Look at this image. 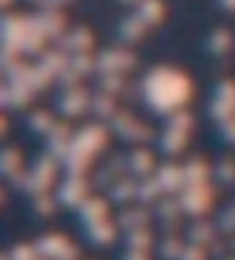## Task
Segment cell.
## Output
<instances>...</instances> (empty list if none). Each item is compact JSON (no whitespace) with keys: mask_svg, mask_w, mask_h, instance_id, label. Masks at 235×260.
<instances>
[{"mask_svg":"<svg viewBox=\"0 0 235 260\" xmlns=\"http://www.w3.org/2000/svg\"><path fill=\"white\" fill-rule=\"evenodd\" d=\"M85 235L95 246H108L115 240V223H111L108 219L97 221L93 226H85Z\"/></svg>","mask_w":235,"mask_h":260,"instance_id":"obj_18","label":"cell"},{"mask_svg":"<svg viewBox=\"0 0 235 260\" xmlns=\"http://www.w3.org/2000/svg\"><path fill=\"white\" fill-rule=\"evenodd\" d=\"M127 171L132 173L134 177H148L152 171H155V159L148 150L138 147L134 152H129L127 157Z\"/></svg>","mask_w":235,"mask_h":260,"instance_id":"obj_16","label":"cell"},{"mask_svg":"<svg viewBox=\"0 0 235 260\" xmlns=\"http://www.w3.org/2000/svg\"><path fill=\"white\" fill-rule=\"evenodd\" d=\"M212 201H215V189H212L210 182H205V184H187L180 191L182 212L191 216H203L212 207Z\"/></svg>","mask_w":235,"mask_h":260,"instance_id":"obj_2","label":"cell"},{"mask_svg":"<svg viewBox=\"0 0 235 260\" xmlns=\"http://www.w3.org/2000/svg\"><path fill=\"white\" fill-rule=\"evenodd\" d=\"M39 253L35 244H14L10 251V260H37Z\"/></svg>","mask_w":235,"mask_h":260,"instance_id":"obj_40","label":"cell"},{"mask_svg":"<svg viewBox=\"0 0 235 260\" xmlns=\"http://www.w3.org/2000/svg\"><path fill=\"white\" fill-rule=\"evenodd\" d=\"M90 97L83 88H69V90H63V94L58 97V111L65 115V118H78L81 113H85L90 108Z\"/></svg>","mask_w":235,"mask_h":260,"instance_id":"obj_7","label":"cell"},{"mask_svg":"<svg viewBox=\"0 0 235 260\" xmlns=\"http://www.w3.org/2000/svg\"><path fill=\"white\" fill-rule=\"evenodd\" d=\"M30 3H42V0H30Z\"/></svg>","mask_w":235,"mask_h":260,"instance_id":"obj_55","label":"cell"},{"mask_svg":"<svg viewBox=\"0 0 235 260\" xmlns=\"http://www.w3.org/2000/svg\"><path fill=\"white\" fill-rule=\"evenodd\" d=\"M125 141H132V143H148L152 138V132H150V127H145V124H141V122H136L134 120L132 122V127L125 132Z\"/></svg>","mask_w":235,"mask_h":260,"instance_id":"obj_37","label":"cell"},{"mask_svg":"<svg viewBox=\"0 0 235 260\" xmlns=\"http://www.w3.org/2000/svg\"><path fill=\"white\" fill-rule=\"evenodd\" d=\"M219 134H221L224 141H228V143H233L235 145V115L230 120H226V122L219 124Z\"/></svg>","mask_w":235,"mask_h":260,"instance_id":"obj_44","label":"cell"},{"mask_svg":"<svg viewBox=\"0 0 235 260\" xmlns=\"http://www.w3.org/2000/svg\"><path fill=\"white\" fill-rule=\"evenodd\" d=\"M150 244H152V235L148 228L125 231V246H127V251H148Z\"/></svg>","mask_w":235,"mask_h":260,"instance_id":"obj_27","label":"cell"},{"mask_svg":"<svg viewBox=\"0 0 235 260\" xmlns=\"http://www.w3.org/2000/svg\"><path fill=\"white\" fill-rule=\"evenodd\" d=\"M123 3H138V0H123Z\"/></svg>","mask_w":235,"mask_h":260,"instance_id":"obj_53","label":"cell"},{"mask_svg":"<svg viewBox=\"0 0 235 260\" xmlns=\"http://www.w3.org/2000/svg\"><path fill=\"white\" fill-rule=\"evenodd\" d=\"M69 67H72L74 72H78L81 76H88V74H93V69H97V58H93L88 51L72 53L69 55Z\"/></svg>","mask_w":235,"mask_h":260,"instance_id":"obj_29","label":"cell"},{"mask_svg":"<svg viewBox=\"0 0 235 260\" xmlns=\"http://www.w3.org/2000/svg\"><path fill=\"white\" fill-rule=\"evenodd\" d=\"M155 214L159 216V221H175L180 219L182 214V205H180V198H162V201H157V207H155Z\"/></svg>","mask_w":235,"mask_h":260,"instance_id":"obj_28","label":"cell"},{"mask_svg":"<svg viewBox=\"0 0 235 260\" xmlns=\"http://www.w3.org/2000/svg\"><path fill=\"white\" fill-rule=\"evenodd\" d=\"M125 260H150V258H148V251H127Z\"/></svg>","mask_w":235,"mask_h":260,"instance_id":"obj_47","label":"cell"},{"mask_svg":"<svg viewBox=\"0 0 235 260\" xmlns=\"http://www.w3.org/2000/svg\"><path fill=\"white\" fill-rule=\"evenodd\" d=\"M141 97L148 106L159 115H171L178 108H185L191 99L194 85L189 76L173 67H155L143 76L141 81Z\"/></svg>","mask_w":235,"mask_h":260,"instance_id":"obj_1","label":"cell"},{"mask_svg":"<svg viewBox=\"0 0 235 260\" xmlns=\"http://www.w3.org/2000/svg\"><path fill=\"white\" fill-rule=\"evenodd\" d=\"M217 228H219L221 233H226V235H235V210H233V205L226 207V210L217 216Z\"/></svg>","mask_w":235,"mask_h":260,"instance_id":"obj_38","label":"cell"},{"mask_svg":"<svg viewBox=\"0 0 235 260\" xmlns=\"http://www.w3.org/2000/svg\"><path fill=\"white\" fill-rule=\"evenodd\" d=\"M215 97L224 99V102H228L235 106V83L233 81H221V83L215 88Z\"/></svg>","mask_w":235,"mask_h":260,"instance_id":"obj_43","label":"cell"},{"mask_svg":"<svg viewBox=\"0 0 235 260\" xmlns=\"http://www.w3.org/2000/svg\"><path fill=\"white\" fill-rule=\"evenodd\" d=\"M78 216H81V221H83L85 226H93V223H97V221L108 219L106 201H104V198H93L90 196L85 203H81V207H78Z\"/></svg>","mask_w":235,"mask_h":260,"instance_id":"obj_13","label":"cell"},{"mask_svg":"<svg viewBox=\"0 0 235 260\" xmlns=\"http://www.w3.org/2000/svg\"><path fill=\"white\" fill-rule=\"evenodd\" d=\"M210 253H208V246H201V244H191L187 242L185 249L180 253V260H208Z\"/></svg>","mask_w":235,"mask_h":260,"instance_id":"obj_39","label":"cell"},{"mask_svg":"<svg viewBox=\"0 0 235 260\" xmlns=\"http://www.w3.org/2000/svg\"><path fill=\"white\" fill-rule=\"evenodd\" d=\"M58 260H78V249L72 244V242H69L67 249H65L63 253H60V258H58Z\"/></svg>","mask_w":235,"mask_h":260,"instance_id":"obj_46","label":"cell"},{"mask_svg":"<svg viewBox=\"0 0 235 260\" xmlns=\"http://www.w3.org/2000/svg\"><path fill=\"white\" fill-rule=\"evenodd\" d=\"M187 136L189 132H180V129H173V127H166L164 134L159 136V147H162V152L168 154V157H175L185 150L187 145Z\"/></svg>","mask_w":235,"mask_h":260,"instance_id":"obj_15","label":"cell"},{"mask_svg":"<svg viewBox=\"0 0 235 260\" xmlns=\"http://www.w3.org/2000/svg\"><path fill=\"white\" fill-rule=\"evenodd\" d=\"M228 246H230V251L235 253V235H230V240H228Z\"/></svg>","mask_w":235,"mask_h":260,"instance_id":"obj_50","label":"cell"},{"mask_svg":"<svg viewBox=\"0 0 235 260\" xmlns=\"http://www.w3.org/2000/svg\"><path fill=\"white\" fill-rule=\"evenodd\" d=\"M166 127L180 129V132H191V127H194V118H191L189 111L178 108V111H173L171 115H166Z\"/></svg>","mask_w":235,"mask_h":260,"instance_id":"obj_32","label":"cell"},{"mask_svg":"<svg viewBox=\"0 0 235 260\" xmlns=\"http://www.w3.org/2000/svg\"><path fill=\"white\" fill-rule=\"evenodd\" d=\"M136 14L145 21L148 25H157L164 16V5L162 0H138Z\"/></svg>","mask_w":235,"mask_h":260,"instance_id":"obj_24","label":"cell"},{"mask_svg":"<svg viewBox=\"0 0 235 260\" xmlns=\"http://www.w3.org/2000/svg\"><path fill=\"white\" fill-rule=\"evenodd\" d=\"M212 173H215V177L221 184H235V161L233 159H219Z\"/></svg>","mask_w":235,"mask_h":260,"instance_id":"obj_35","label":"cell"},{"mask_svg":"<svg viewBox=\"0 0 235 260\" xmlns=\"http://www.w3.org/2000/svg\"><path fill=\"white\" fill-rule=\"evenodd\" d=\"M155 177L159 180L164 193H180L185 189V171L178 164H164L155 171Z\"/></svg>","mask_w":235,"mask_h":260,"instance_id":"obj_10","label":"cell"},{"mask_svg":"<svg viewBox=\"0 0 235 260\" xmlns=\"http://www.w3.org/2000/svg\"><path fill=\"white\" fill-rule=\"evenodd\" d=\"M65 3H69V0H42V7H51V10H58V7H63Z\"/></svg>","mask_w":235,"mask_h":260,"instance_id":"obj_48","label":"cell"},{"mask_svg":"<svg viewBox=\"0 0 235 260\" xmlns=\"http://www.w3.org/2000/svg\"><path fill=\"white\" fill-rule=\"evenodd\" d=\"M148 221H150V214L145 207H132L118 216V226L123 231H134V228H145Z\"/></svg>","mask_w":235,"mask_h":260,"instance_id":"obj_22","label":"cell"},{"mask_svg":"<svg viewBox=\"0 0 235 260\" xmlns=\"http://www.w3.org/2000/svg\"><path fill=\"white\" fill-rule=\"evenodd\" d=\"M0 173L7 180H12L14 175L21 173V154L16 147H5L3 150V154H0Z\"/></svg>","mask_w":235,"mask_h":260,"instance_id":"obj_25","label":"cell"},{"mask_svg":"<svg viewBox=\"0 0 235 260\" xmlns=\"http://www.w3.org/2000/svg\"><path fill=\"white\" fill-rule=\"evenodd\" d=\"M182 249H185V244H182V240L178 235H166L162 242V246H159V253H162L164 260H180V253Z\"/></svg>","mask_w":235,"mask_h":260,"instance_id":"obj_31","label":"cell"},{"mask_svg":"<svg viewBox=\"0 0 235 260\" xmlns=\"http://www.w3.org/2000/svg\"><path fill=\"white\" fill-rule=\"evenodd\" d=\"M90 111H93V113L97 115V118H102V120H111L113 115L118 113L115 99H113V94L102 92V90H99V94H95L93 102H90Z\"/></svg>","mask_w":235,"mask_h":260,"instance_id":"obj_23","label":"cell"},{"mask_svg":"<svg viewBox=\"0 0 235 260\" xmlns=\"http://www.w3.org/2000/svg\"><path fill=\"white\" fill-rule=\"evenodd\" d=\"M0 5H3V7H10V5H12V0H0Z\"/></svg>","mask_w":235,"mask_h":260,"instance_id":"obj_51","label":"cell"},{"mask_svg":"<svg viewBox=\"0 0 235 260\" xmlns=\"http://www.w3.org/2000/svg\"><path fill=\"white\" fill-rule=\"evenodd\" d=\"M99 90L102 92H108V94H120L125 90V79L123 74H102V79H99Z\"/></svg>","mask_w":235,"mask_h":260,"instance_id":"obj_34","label":"cell"},{"mask_svg":"<svg viewBox=\"0 0 235 260\" xmlns=\"http://www.w3.org/2000/svg\"><path fill=\"white\" fill-rule=\"evenodd\" d=\"M162 193H164V189L155 175L141 177V182H138V187H136V201L141 203V205H152V203H157L162 198Z\"/></svg>","mask_w":235,"mask_h":260,"instance_id":"obj_19","label":"cell"},{"mask_svg":"<svg viewBox=\"0 0 235 260\" xmlns=\"http://www.w3.org/2000/svg\"><path fill=\"white\" fill-rule=\"evenodd\" d=\"M187 240L191 242V244H201V246H210L212 242L217 240V226H212L210 221H194L189 226V231H187Z\"/></svg>","mask_w":235,"mask_h":260,"instance_id":"obj_17","label":"cell"},{"mask_svg":"<svg viewBox=\"0 0 235 260\" xmlns=\"http://www.w3.org/2000/svg\"><path fill=\"white\" fill-rule=\"evenodd\" d=\"M145 28H148V23L134 12L132 16H125V19L120 21L118 32H120V37H123L125 42H138L143 37V32H145Z\"/></svg>","mask_w":235,"mask_h":260,"instance_id":"obj_21","label":"cell"},{"mask_svg":"<svg viewBox=\"0 0 235 260\" xmlns=\"http://www.w3.org/2000/svg\"><path fill=\"white\" fill-rule=\"evenodd\" d=\"M53 124H55L53 115L46 113V111H35V113L28 115V127L35 134H49L53 129Z\"/></svg>","mask_w":235,"mask_h":260,"instance_id":"obj_30","label":"cell"},{"mask_svg":"<svg viewBox=\"0 0 235 260\" xmlns=\"http://www.w3.org/2000/svg\"><path fill=\"white\" fill-rule=\"evenodd\" d=\"M134 64H136V58L129 51H123V49H106L97 55L99 74H125Z\"/></svg>","mask_w":235,"mask_h":260,"instance_id":"obj_6","label":"cell"},{"mask_svg":"<svg viewBox=\"0 0 235 260\" xmlns=\"http://www.w3.org/2000/svg\"><path fill=\"white\" fill-rule=\"evenodd\" d=\"M221 260H235V255H226V258H221Z\"/></svg>","mask_w":235,"mask_h":260,"instance_id":"obj_52","label":"cell"},{"mask_svg":"<svg viewBox=\"0 0 235 260\" xmlns=\"http://www.w3.org/2000/svg\"><path fill=\"white\" fill-rule=\"evenodd\" d=\"M37 28L49 37V40H58L65 35V16L58 10H51V7H42L37 16H33Z\"/></svg>","mask_w":235,"mask_h":260,"instance_id":"obj_9","label":"cell"},{"mask_svg":"<svg viewBox=\"0 0 235 260\" xmlns=\"http://www.w3.org/2000/svg\"><path fill=\"white\" fill-rule=\"evenodd\" d=\"M106 141H108V132L102 127V124H85L83 129H78V132L72 136V147L93 157V154H97L99 150H104Z\"/></svg>","mask_w":235,"mask_h":260,"instance_id":"obj_4","label":"cell"},{"mask_svg":"<svg viewBox=\"0 0 235 260\" xmlns=\"http://www.w3.org/2000/svg\"><path fill=\"white\" fill-rule=\"evenodd\" d=\"M55 198L65 207H76L78 210L81 203L90 198V182L85 180V175H67V180L55 191Z\"/></svg>","mask_w":235,"mask_h":260,"instance_id":"obj_3","label":"cell"},{"mask_svg":"<svg viewBox=\"0 0 235 260\" xmlns=\"http://www.w3.org/2000/svg\"><path fill=\"white\" fill-rule=\"evenodd\" d=\"M55 205H58V203H55V198L51 196L49 191H46V193H37V196L33 198V210L37 212L39 216H51L55 212Z\"/></svg>","mask_w":235,"mask_h":260,"instance_id":"obj_36","label":"cell"},{"mask_svg":"<svg viewBox=\"0 0 235 260\" xmlns=\"http://www.w3.org/2000/svg\"><path fill=\"white\" fill-rule=\"evenodd\" d=\"M93 46V32L83 25L65 32L63 37H58V49H63L65 53H81V51H90Z\"/></svg>","mask_w":235,"mask_h":260,"instance_id":"obj_8","label":"cell"},{"mask_svg":"<svg viewBox=\"0 0 235 260\" xmlns=\"http://www.w3.org/2000/svg\"><path fill=\"white\" fill-rule=\"evenodd\" d=\"M233 210H235V203H233Z\"/></svg>","mask_w":235,"mask_h":260,"instance_id":"obj_56","label":"cell"},{"mask_svg":"<svg viewBox=\"0 0 235 260\" xmlns=\"http://www.w3.org/2000/svg\"><path fill=\"white\" fill-rule=\"evenodd\" d=\"M205 46H208V51H210V53L224 55V53H228L230 46H233V35H230L228 30L219 28V30H215V32H210Z\"/></svg>","mask_w":235,"mask_h":260,"instance_id":"obj_26","label":"cell"},{"mask_svg":"<svg viewBox=\"0 0 235 260\" xmlns=\"http://www.w3.org/2000/svg\"><path fill=\"white\" fill-rule=\"evenodd\" d=\"M37 260H49V258H42V255H39V258H37Z\"/></svg>","mask_w":235,"mask_h":260,"instance_id":"obj_54","label":"cell"},{"mask_svg":"<svg viewBox=\"0 0 235 260\" xmlns=\"http://www.w3.org/2000/svg\"><path fill=\"white\" fill-rule=\"evenodd\" d=\"M182 171H185V187L187 184H205L212 175V168L201 157H191L189 161H185Z\"/></svg>","mask_w":235,"mask_h":260,"instance_id":"obj_12","label":"cell"},{"mask_svg":"<svg viewBox=\"0 0 235 260\" xmlns=\"http://www.w3.org/2000/svg\"><path fill=\"white\" fill-rule=\"evenodd\" d=\"M136 187H138V182L132 180V177H118L111 187H108V198L113 203H118V205L136 201Z\"/></svg>","mask_w":235,"mask_h":260,"instance_id":"obj_14","label":"cell"},{"mask_svg":"<svg viewBox=\"0 0 235 260\" xmlns=\"http://www.w3.org/2000/svg\"><path fill=\"white\" fill-rule=\"evenodd\" d=\"M208 111H210V115L212 118L217 120V122H226V120H230L235 115V106L233 104H228V102H224V99H212L210 102V108H208Z\"/></svg>","mask_w":235,"mask_h":260,"instance_id":"obj_33","label":"cell"},{"mask_svg":"<svg viewBox=\"0 0 235 260\" xmlns=\"http://www.w3.org/2000/svg\"><path fill=\"white\" fill-rule=\"evenodd\" d=\"M55 81L60 83V88H63V90H69V88H76V85H78V81H81V74L74 72V69L67 64V69H65V72H60Z\"/></svg>","mask_w":235,"mask_h":260,"instance_id":"obj_42","label":"cell"},{"mask_svg":"<svg viewBox=\"0 0 235 260\" xmlns=\"http://www.w3.org/2000/svg\"><path fill=\"white\" fill-rule=\"evenodd\" d=\"M28 23H30V16H19V14H5L3 16V23H0L3 46L21 51V44H23L25 32H28Z\"/></svg>","mask_w":235,"mask_h":260,"instance_id":"obj_5","label":"cell"},{"mask_svg":"<svg viewBox=\"0 0 235 260\" xmlns=\"http://www.w3.org/2000/svg\"><path fill=\"white\" fill-rule=\"evenodd\" d=\"M228 242H221V240H215L210 246H208V253L210 258H226V251H228Z\"/></svg>","mask_w":235,"mask_h":260,"instance_id":"obj_45","label":"cell"},{"mask_svg":"<svg viewBox=\"0 0 235 260\" xmlns=\"http://www.w3.org/2000/svg\"><path fill=\"white\" fill-rule=\"evenodd\" d=\"M219 5L228 12H235V0H219Z\"/></svg>","mask_w":235,"mask_h":260,"instance_id":"obj_49","label":"cell"},{"mask_svg":"<svg viewBox=\"0 0 235 260\" xmlns=\"http://www.w3.org/2000/svg\"><path fill=\"white\" fill-rule=\"evenodd\" d=\"M108 122H111V129H113V132L120 134V136H125V132H127V129L132 127L134 118L127 113V111H118V113L113 115V118L108 120Z\"/></svg>","mask_w":235,"mask_h":260,"instance_id":"obj_41","label":"cell"},{"mask_svg":"<svg viewBox=\"0 0 235 260\" xmlns=\"http://www.w3.org/2000/svg\"><path fill=\"white\" fill-rule=\"evenodd\" d=\"M69 240L60 233H49V235H42L37 242H35V249L42 258H49V260H58L60 253L67 249Z\"/></svg>","mask_w":235,"mask_h":260,"instance_id":"obj_11","label":"cell"},{"mask_svg":"<svg viewBox=\"0 0 235 260\" xmlns=\"http://www.w3.org/2000/svg\"><path fill=\"white\" fill-rule=\"evenodd\" d=\"M37 64L44 69L46 74H49L51 79H58V74L67 69L69 58L65 55L63 49H58V51H46V53H42V58H39Z\"/></svg>","mask_w":235,"mask_h":260,"instance_id":"obj_20","label":"cell"}]
</instances>
